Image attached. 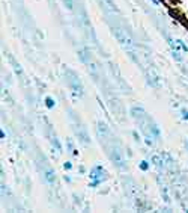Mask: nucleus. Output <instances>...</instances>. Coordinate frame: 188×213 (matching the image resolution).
Returning <instances> with one entry per match:
<instances>
[{
    "mask_svg": "<svg viewBox=\"0 0 188 213\" xmlns=\"http://www.w3.org/2000/svg\"><path fill=\"white\" fill-rule=\"evenodd\" d=\"M140 168H142V169H143V171H146V169H148V168H149V165H148V162H145V160H143V162L140 163Z\"/></svg>",
    "mask_w": 188,
    "mask_h": 213,
    "instance_id": "obj_10",
    "label": "nucleus"
},
{
    "mask_svg": "<svg viewBox=\"0 0 188 213\" xmlns=\"http://www.w3.org/2000/svg\"><path fill=\"white\" fill-rule=\"evenodd\" d=\"M187 147H188V142H187Z\"/></svg>",
    "mask_w": 188,
    "mask_h": 213,
    "instance_id": "obj_16",
    "label": "nucleus"
},
{
    "mask_svg": "<svg viewBox=\"0 0 188 213\" xmlns=\"http://www.w3.org/2000/svg\"><path fill=\"white\" fill-rule=\"evenodd\" d=\"M71 86H72V91H74L75 95H81V94H83V88H81L78 79H77L75 76H72V79H71Z\"/></svg>",
    "mask_w": 188,
    "mask_h": 213,
    "instance_id": "obj_4",
    "label": "nucleus"
},
{
    "mask_svg": "<svg viewBox=\"0 0 188 213\" xmlns=\"http://www.w3.org/2000/svg\"><path fill=\"white\" fill-rule=\"evenodd\" d=\"M98 130H99V134H107V126L104 123H98Z\"/></svg>",
    "mask_w": 188,
    "mask_h": 213,
    "instance_id": "obj_6",
    "label": "nucleus"
},
{
    "mask_svg": "<svg viewBox=\"0 0 188 213\" xmlns=\"http://www.w3.org/2000/svg\"><path fill=\"white\" fill-rule=\"evenodd\" d=\"M112 160L114 162V165H116V166H119V168H123V166H125L123 156H122V153H120L117 148H113V150H112Z\"/></svg>",
    "mask_w": 188,
    "mask_h": 213,
    "instance_id": "obj_3",
    "label": "nucleus"
},
{
    "mask_svg": "<svg viewBox=\"0 0 188 213\" xmlns=\"http://www.w3.org/2000/svg\"><path fill=\"white\" fill-rule=\"evenodd\" d=\"M45 103H47V107H48V109H51V107L54 106V101H53V98H50V97L45 100Z\"/></svg>",
    "mask_w": 188,
    "mask_h": 213,
    "instance_id": "obj_8",
    "label": "nucleus"
},
{
    "mask_svg": "<svg viewBox=\"0 0 188 213\" xmlns=\"http://www.w3.org/2000/svg\"><path fill=\"white\" fill-rule=\"evenodd\" d=\"M152 2H153V3H155V5H158V0H152Z\"/></svg>",
    "mask_w": 188,
    "mask_h": 213,
    "instance_id": "obj_15",
    "label": "nucleus"
},
{
    "mask_svg": "<svg viewBox=\"0 0 188 213\" xmlns=\"http://www.w3.org/2000/svg\"><path fill=\"white\" fill-rule=\"evenodd\" d=\"M113 32H114V37H116V40L122 44L123 47H126V48H133V47H134V45H133V41H131V40H129V38H128V37H126V35H125V33L120 30V29H117V27H116Z\"/></svg>",
    "mask_w": 188,
    "mask_h": 213,
    "instance_id": "obj_2",
    "label": "nucleus"
},
{
    "mask_svg": "<svg viewBox=\"0 0 188 213\" xmlns=\"http://www.w3.org/2000/svg\"><path fill=\"white\" fill-rule=\"evenodd\" d=\"M106 2H107V3H109V6H110V8H112V9H114V11H116V8H114V3H113L112 0H106Z\"/></svg>",
    "mask_w": 188,
    "mask_h": 213,
    "instance_id": "obj_12",
    "label": "nucleus"
},
{
    "mask_svg": "<svg viewBox=\"0 0 188 213\" xmlns=\"http://www.w3.org/2000/svg\"><path fill=\"white\" fill-rule=\"evenodd\" d=\"M106 178V171L102 166H95L93 169L90 171V180H92V186L99 184L102 180Z\"/></svg>",
    "mask_w": 188,
    "mask_h": 213,
    "instance_id": "obj_1",
    "label": "nucleus"
},
{
    "mask_svg": "<svg viewBox=\"0 0 188 213\" xmlns=\"http://www.w3.org/2000/svg\"><path fill=\"white\" fill-rule=\"evenodd\" d=\"M182 118H184V120H188V110H182Z\"/></svg>",
    "mask_w": 188,
    "mask_h": 213,
    "instance_id": "obj_13",
    "label": "nucleus"
},
{
    "mask_svg": "<svg viewBox=\"0 0 188 213\" xmlns=\"http://www.w3.org/2000/svg\"><path fill=\"white\" fill-rule=\"evenodd\" d=\"M176 44H178V47H181L184 51H188V47L184 44V41H181V40H176Z\"/></svg>",
    "mask_w": 188,
    "mask_h": 213,
    "instance_id": "obj_7",
    "label": "nucleus"
},
{
    "mask_svg": "<svg viewBox=\"0 0 188 213\" xmlns=\"http://www.w3.org/2000/svg\"><path fill=\"white\" fill-rule=\"evenodd\" d=\"M44 174H45V180H47L48 183H53V181H54V172L51 169H45Z\"/></svg>",
    "mask_w": 188,
    "mask_h": 213,
    "instance_id": "obj_5",
    "label": "nucleus"
},
{
    "mask_svg": "<svg viewBox=\"0 0 188 213\" xmlns=\"http://www.w3.org/2000/svg\"><path fill=\"white\" fill-rule=\"evenodd\" d=\"M63 2H65V5H66L68 9H72V0H63Z\"/></svg>",
    "mask_w": 188,
    "mask_h": 213,
    "instance_id": "obj_11",
    "label": "nucleus"
},
{
    "mask_svg": "<svg viewBox=\"0 0 188 213\" xmlns=\"http://www.w3.org/2000/svg\"><path fill=\"white\" fill-rule=\"evenodd\" d=\"M63 166H65V169H71V166H72V165H71L69 162H66V163H65Z\"/></svg>",
    "mask_w": 188,
    "mask_h": 213,
    "instance_id": "obj_14",
    "label": "nucleus"
},
{
    "mask_svg": "<svg viewBox=\"0 0 188 213\" xmlns=\"http://www.w3.org/2000/svg\"><path fill=\"white\" fill-rule=\"evenodd\" d=\"M173 58H175L176 61H182V56L179 54V51H178V50H173Z\"/></svg>",
    "mask_w": 188,
    "mask_h": 213,
    "instance_id": "obj_9",
    "label": "nucleus"
}]
</instances>
